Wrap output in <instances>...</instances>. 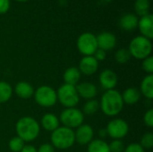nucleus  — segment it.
Here are the masks:
<instances>
[{
  "label": "nucleus",
  "instance_id": "36",
  "mask_svg": "<svg viewBox=\"0 0 153 152\" xmlns=\"http://www.w3.org/2000/svg\"><path fill=\"white\" fill-rule=\"evenodd\" d=\"M20 152H37V149L33 145L28 144V145H24V147Z\"/></svg>",
  "mask_w": 153,
  "mask_h": 152
},
{
  "label": "nucleus",
  "instance_id": "19",
  "mask_svg": "<svg viewBox=\"0 0 153 152\" xmlns=\"http://www.w3.org/2000/svg\"><path fill=\"white\" fill-rule=\"evenodd\" d=\"M122 99L124 104L126 105H134L139 102L141 99V92L139 89L135 87H129L126 90H124L123 93H121Z\"/></svg>",
  "mask_w": 153,
  "mask_h": 152
},
{
  "label": "nucleus",
  "instance_id": "10",
  "mask_svg": "<svg viewBox=\"0 0 153 152\" xmlns=\"http://www.w3.org/2000/svg\"><path fill=\"white\" fill-rule=\"evenodd\" d=\"M75 142L79 145L85 146L88 145L94 137V130L93 128L87 124H82L74 131Z\"/></svg>",
  "mask_w": 153,
  "mask_h": 152
},
{
  "label": "nucleus",
  "instance_id": "35",
  "mask_svg": "<svg viewBox=\"0 0 153 152\" xmlns=\"http://www.w3.org/2000/svg\"><path fill=\"white\" fill-rule=\"evenodd\" d=\"M10 9V0H0V14L6 13Z\"/></svg>",
  "mask_w": 153,
  "mask_h": 152
},
{
  "label": "nucleus",
  "instance_id": "13",
  "mask_svg": "<svg viewBox=\"0 0 153 152\" xmlns=\"http://www.w3.org/2000/svg\"><path fill=\"white\" fill-rule=\"evenodd\" d=\"M96 38H97L98 48L103 49L106 52L114 49L117 45V38L111 32L108 31L101 32Z\"/></svg>",
  "mask_w": 153,
  "mask_h": 152
},
{
  "label": "nucleus",
  "instance_id": "8",
  "mask_svg": "<svg viewBox=\"0 0 153 152\" xmlns=\"http://www.w3.org/2000/svg\"><path fill=\"white\" fill-rule=\"evenodd\" d=\"M77 48L83 56H93L98 49L96 36L91 32H84L81 34L77 39Z\"/></svg>",
  "mask_w": 153,
  "mask_h": 152
},
{
  "label": "nucleus",
  "instance_id": "29",
  "mask_svg": "<svg viewBox=\"0 0 153 152\" xmlns=\"http://www.w3.org/2000/svg\"><path fill=\"white\" fill-rule=\"evenodd\" d=\"M108 147L110 152H124L126 148L122 140H113L108 144Z\"/></svg>",
  "mask_w": 153,
  "mask_h": 152
},
{
  "label": "nucleus",
  "instance_id": "32",
  "mask_svg": "<svg viewBox=\"0 0 153 152\" xmlns=\"http://www.w3.org/2000/svg\"><path fill=\"white\" fill-rule=\"evenodd\" d=\"M124 152H145V150L137 142H133L125 148Z\"/></svg>",
  "mask_w": 153,
  "mask_h": 152
},
{
  "label": "nucleus",
  "instance_id": "26",
  "mask_svg": "<svg viewBox=\"0 0 153 152\" xmlns=\"http://www.w3.org/2000/svg\"><path fill=\"white\" fill-rule=\"evenodd\" d=\"M131 57L132 56L127 48H120L115 53V60L120 65L126 64L131 59Z\"/></svg>",
  "mask_w": 153,
  "mask_h": 152
},
{
  "label": "nucleus",
  "instance_id": "12",
  "mask_svg": "<svg viewBox=\"0 0 153 152\" xmlns=\"http://www.w3.org/2000/svg\"><path fill=\"white\" fill-rule=\"evenodd\" d=\"M78 69L82 74L86 76H91L99 69V62L93 57V56H83L79 63Z\"/></svg>",
  "mask_w": 153,
  "mask_h": 152
},
{
  "label": "nucleus",
  "instance_id": "34",
  "mask_svg": "<svg viewBox=\"0 0 153 152\" xmlns=\"http://www.w3.org/2000/svg\"><path fill=\"white\" fill-rule=\"evenodd\" d=\"M37 152H55V148L51 143H43L37 149Z\"/></svg>",
  "mask_w": 153,
  "mask_h": 152
},
{
  "label": "nucleus",
  "instance_id": "30",
  "mask_svg": "<svg viewBox=\"0 0 153 152\" xmlns=\"http://www.w3.org/2000/svg\"><path fill=\"white\" fill-rule=\"evenodd\" d=\"M143 70L147 73L148 74H152L153 73V57L152 56H148L147 58L143 60L142 63Z\"/></svg>",
  "mask_w": 153,
  "mask_h": 152
},
{
  "label": "nucleus",
  "instance_id": "4",
  "mask_svg": "<svg viewBox=\"0 0 153 152\" xmlns=\"http://www.w3.org/2000/svg\"><path fill=\"white\" fill-rule=\"evenodd\" d=\"M132 57L137 60H143L151 56L152 51V40L140 35L134 37L127 48Z\"/></svg>",
  "mask_w": 153,
  "mask_h": 152
},
{
  "label": "nucleus",
  "instance_id": "3",
  "mask_svg": "<svg viewBox=\"0 0 153 152\" xmlns=\"http://www.w3.org/2000/svg\"><path fill=\"white\" fill-rule=\"evenodd\" d=\"M50 143L55 149L67 150L74 146L75 143L74 130L67 128L65 126H59L51 133Z\"/></svg>",
  "mask_w": 153,
  "mask_h": 152
},
{
  "label": "nucleus",
  "instance_id": "6",
  "mask_svg": "<svg viewBox=\"0 0 153 152\" xmlns=\"http://www.w3.org/2000/svg\"><path fill=\"white\" fill-rule=\"evenodd\" d=\"M33 98L35 102L42 108H51L57 102L56 90L48 85H42L35 90Z\"/></svg>",
  "mask_w": 153,
  "mask_h": 152
},
{
  "label": "nucleus",
  "instance_id": "20",
  "mask_svg": "<svg viewBox=\"0 0 153 152\" xmlns=\"http://www.w3.org/2000/svg\"><path fill=\"white\" fill-rule=\"evenodd\" d=\"M82 73H80L78 67H69L67 68L64 74H63V79L65 84H69V85H73V86H76L81 79Z\"/></svg>",
  "mask_w": 153,
  "mask_h": 152
},
{
  "label": "nucleus",
  "instance_id": "37",
  "mask_svg": "<svg viewBox=\"0 0 153 152\" xmlns=\"http://www.w3.org/2000/svg\"><path fill=\"white\" fill-rule=\"evenodd\" d=\"M99 136H100V139H104L106 137H108V133H107V130L106 128H103V129H100L99 130Z\"/></svg>",
  "mask_w": 153,
  "mask_h": 152
},
{
  "label": "nucleus",
  "instance_id": "24",
  "mask_svg": "<svg viewBox=\"0 0 153 152\" xmlns=\"http://www.w3.org/2000/svg\"><path fill=\"white\" fill-rule=\"evenodd\" d=\"M99 110H100V102H99V100H97L95 99H92L87 100L84 103L82 112L83 113V115L92 116V115L96 114Z\"/></svg>",
  "mask_w": 153,
  "mask_h": 152
},
{
  "label": "nucleus",
  "instance_id": "33",
  "mask_svg": "<svg viewBox=\"0 0 153 152\" xmlns=\"http://www.w3.org/2000/svg\"><path fill=\"white\" fill-rule=\"evenodd\" d=\"M93 57L100 63V61H104L107 58V52L104 51L103 49L98 48L93 54Z\"/></svg>",
  "mask_w": 153,
  "mask_h": 152
},
{
  "label": "nucleus",
  "instance_id": "28",
  "mask_svg": "<svg viewBox=\"0 0 153 152\" xmlns=\"http://www.w3.org/2000/svg\"><path fill=\"white\" fill-rule=\"evenodd\" d=\"M145 151L151 150L153 147V133H144L139 143Z\"/></svg>",
  "mask_w": 153,
  "mask_h": 152
},
{
  "label": "nucleus",
  "instance_id": "38",
  "mask_svg": "<svg viewBox=\"0 0 153 152\" xmlns=\"http://www.w3.org/2000/svg\"><path fill=\"white\" fill-rule=\"evenodd\" d=\"M17 2H27V1H30V0H15Z\"/></svg>",
  "mask_w": 153,
  "mask_h": 152
},
{
  "label": "nucleus",
  "instance_id": "27",
  "mask_svg": "<svg viewBox=\"0 0 153 152\" xmlns=\"http://www.w3.org/2000/svg\"><path fill=\"white\" fill-rule=\"evenodd\" d=\"M24 145H25V142L18 136L13 137L8 142V147L10 151L13 152H20L24 147Z\"/></svg>",
  "mask_w": 153,
  "mask_h": 152
},
{
  "label": "nucleus",
  "instance_id": "25",
  "mask_svg": "<svg viewBox=\"0 0 153 152\" xmlns=\"http://www.w3.org/2000/svg\"><path fill=\"white\" fill-rule=\"evenodd\" d=\"M151 8V2L150 0H135L134 2V11L136 15L144 16L149 14V11Z\"/></svg>",
  "mask_w": 153,
  "mask_h": 152
},
{
  "label": "nucleus",
  "instance_id": "1",
  "mask_svg": "<svg viewBox=\"0 0 153 152\" xmlns=\"http://www.w3.org/2000/svg\"><path fill=\"white\" fill-rule=\"evenodd\" d=\"M100 109L107 116H116L124 108L121 93L116 89L106 90L100 98Z\"/></svg>",
  "mask_w": 153,
  "mask_h": 152
},
{
  "label": "nucleus",
  "instance_id": "31",
  "mask_svg": "<svg viewBox=\"0 0 153 152\" xmlns=\"http://www.w3.org/2000/svg\"><path fill=\"white\" fill-rule=\"evenodd\" d=\"M143 123L146 126H148L149 128H152L153 127V109L150 108L149 110H147L143 116Z\"/></svg>",
  "mask_w": 153,
  "mask_h": 152
},
{
  "label": "nucleus",
  "instance_id": "9",
  "mask_svg": "<svg viewBox=\"0 0 153 152\" xmlns=\"http://www.w3.org/2000/svg\"><path fill=\"white\" fill-rule=\"evenodd\" d=\"M106 130L112 140H122L129 133V125L122 118H115L108 122Z\"/></svg>",
  "mask_w": 153,
  "mask_h": 152
},
{
  "label": "nucleus",
  "instance_id": "23",
  "mask_svg": "<svg viewBox=\"0 0 153 152\" xmlns=\"http://www.w3.org/2000/svg\"><path fill=\"white\" fill-rule=\"evenodd\" d=\"M13 90L12 86L6 82H0V104L5 103L12 98Z\"/></svg>",
  "mask_w": 153,
  "mask_h": 152
},
{
  "label": "nucleus",
  "instance_id": "11",
  "mask_svg": "<svg viewBox=\"0 0 153 152\" xmlns=\"http://www.w3.org/2000/svg\"><path fill=\"white\" fill-rule=\"evenodd\" d=\"M99 82L100 87L105 90H114L117 85L118 76L113 70L105 69L99 75Z\"/></svg>",
  "mask_w": 153,
  "mask_h": 152
},
{
  "label": "nucleus",
  "instance_id": "22",
  "mask_svg": "<svg viewBox=\"0 0 153 152\" xmlns=\"http://www.w3.org/2000/svg\"><path fill=\"white\" fill-rule=\"evenodd\" d=\"M88 152H110L108 143L102 139L92 140L88 144Z\"/></svg>",
  "mask_w": 153,
  "mask_h": 152
},
{
  "label": "nucleus",
  "instance_id": "14",
  "mask_svg": "<svg viewBox=\"0 0 153 152\" xmlns=\"http://www.w3.org/2000/svg\"><path fill=\"white\" fill-rule=\"evenodd\" d=\"M75 88H76L79 97L87 100L94 99L98 92L96 85L89 82H83L78 83L75 86Z\"/></svg>",
  "mask_w": 153,
  "mask_h": 152
},
{
  "label": "nucleus",
  "instance_id": "5",
  "mask_svg": "<svg viewBox=\"0 0 153 152\" xmlns=\"http://www.w3.org/2000/svg\"><path fill=\"white\" fill-rule=\"evenodd\" d=\"M57 101L65 108H75L79 101L80 97L77 93L75 86L64 83L56 90Z\"/></svg>",
  "mask_w": 153,
  "mask_h": 152
},
{
  "label": "nucleus",
  "instance_id": "7",
  "mask_svg": "<svg viewBox=\"0 0 153 152\" xmlns=\"http://www.w3.org/2000/svg\"><path fill=\"white\" fill-rule=\"evenodd\" d=\"M59 121L63 126L74 130L83 124L84 115L82 110L76 108H65L60 114Z\"/></svg>",
  "mask_w": 153,
  "mask_h": 152
},
{
  "label": "nucleus",
  "instance_id": "2",
  "mask_svg": "<svg viewBox=\"0 0 153 152\" xmlns=\"http://www.w3.org/2000/svg\"><path fill=\"white\" fill-rule=\"evenodd\" d=\"M15 131L17 136L24 142H30L39 137L40 125L35 118L31 116H23L17 121L15 125Z\"/></svg>",
  "mask_w": 153,
  "mask_h": 152
},
{
  "label": "nucleus",
  "instance_id": "16",
  "mask_svg": "<svg viewBox=\"0 0 153 152\" xmlns=\"http://www.w3.org/2000/svg\"><path fill=\"white\" fill-rule=\"evenodd\" d=\"M40 125L44 130L52 133L60 126V121L57 116L54 113H46L41 117Z\"/></svg>",
  "mask_w": 153,
  "mask_h": 152
},
{
  "label": "nucleus",
  "instance_id": "15",
  "mask_svg": "<svg viewBox=\"0 0 153 152\" xmlns=\"http://www.w3.org/2000/svg\"><path fill=\"white\" fill-rule=\"evenodd\" d=\"M142 36L152 40L153 38V16L149 13L142 16L138 22V27Z\"/></svg>",
  "mask_w": 153,
  "mask_h": 152
},
{
  "label": "nucleus",
  "instance_id": "21",
  "mask_svg": "<svg viewBox=\"0 0 153 152\" xmlns=\"http://www.w3.org/2000/svg\"><path fill=\"white\" fill-rule=\"evenodd\" d=\"M141 95L144 96L148 99H153V75L147 74L142 81L140 86Z\"/></svg>",
  "mask_w": 153,
  "mask_h": 152
},
{
  "label": "nucleus",
  "instance_id": "17",
  "mask_svg": "<svg viewBox=\"0 0 153 152\" xmlns=\"http://www.w3.org/2000/svg\"><path fill=\"white\" fill-rule=\"evenodd\" d=\"M139 18L134 13H126L119 20V26L123 30L133 31L138 27Z\"/></svg>",
  "mask_w": 153,
  "mask_h": 152
},
{
  "label": "nucleus",
  "instance_id": "18",
  "mask_svg": "<svg viewBox=\"0 0 153 152\" xmlns=\"http://www.w3.org/2000/svg\"><path fill=\"white\" fill-rule=\"evenodd\" d=\"M14 93L22 99H28L33 97L34 94V88L33 86L27 82H19L15 86L14 89H13Z\"/></svg>",
  "mask_w": 153,
  "mask_h": 152
}]
</instances>
